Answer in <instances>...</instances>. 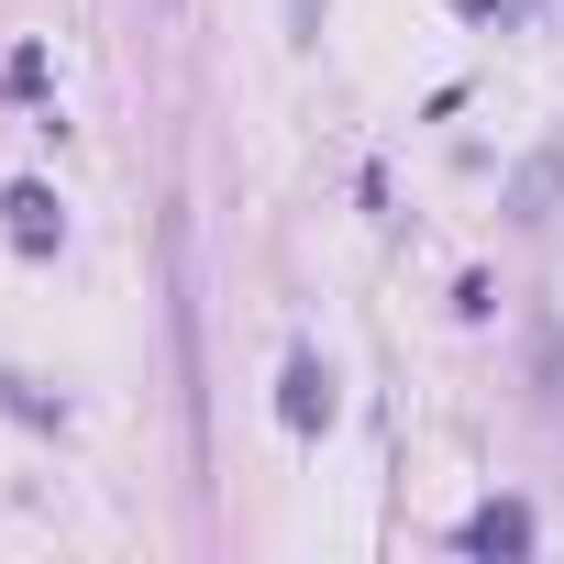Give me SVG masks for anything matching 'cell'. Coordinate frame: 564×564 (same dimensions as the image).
I'll list each match as a JSON object with an SVG mask.
<instances>
[{"mask_svg": "<svg viewBox=\"0 0 564 564\" xmlns=\"http://www.w3.org/2000/svg\"><path fill=\"white\" fill-rule=\"evenodd\" d=\"M276 421H289L300 443L333 432V366H322V355H289V377H276Z\"/></svg>", "mask_w": 564, "mask_h": 564, "instance_id": "6da1fadb", "label": "cell"}, {"mask_svg": "<svg viewBox=\"0 0 564 564\" xmlns=\"http://www.w3.org/2000/svg\"><path fill=\"white\" fill-rule=\"evenodd\" d=\"M454 542H465L476 564H509V553H531V509H520V498H487V509H476Z\"/></svg>", "mask_w": 564, "mask_h": 564, "instance_id": "7a4b0ae2", "label": "cell"}, {"mask_svg": "<svg viewBox=\"0 0 564 564\" xmlns=\"http://www.w3.org/2000/svg\"><path fill=\"white\" fill-rule=\"evenodd\" d=\"M0 210H12V243H23V254H56V243H67V210H56V188H45V177H23Z\"/></svg>", "mask_w": 564, "mask_h": 564, "instance_id": "3957f363", "label": "cell"}, {"mask_svg": "<svg viewBox=\"0 0 564 564\" xmlns=\"http://www.w3.org/2000/svg\"><path fill=\"white\" fill-rule=\"evenodd\" d=\"M553 199H564V133H553V144L509 177V221H553Z\"/></svg>", "mask_w": 564, "mask_h": 564, "instance_id": "277c9868", "label": "cell"}, {"mask_svg": "<svg viewBox=\"0 0 564 564\" xmlns=\"http://www.w3.org/2000/svg\"><path fill=\"white\" fill-rule=\"evenodd\" d=\"M0 89H12V100H45V45H12V67H0Z\"/></svg>", "mask_w": 564, "mask_h": 564, "instance_id": "5b68a950", "label": "cell"}, {"mask_svg": "<svg viewBox=\"0 0 564 564\" xmlns=\"http://www.w3.org/2000/svg\"><path fill=\"white\" fill-rule=\"evenodd\" d=\"M454 12H465V23H509V0H454Z\"/></svg>", "mask_w": 564, "mask_h": 564, "instance_id": "8992f818", "label": "cell"}]
</instances>
